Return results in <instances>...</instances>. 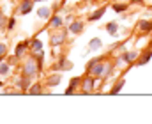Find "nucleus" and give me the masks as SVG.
<instances>
[{"instance_id": "obj_19", "label": "nucleus", "mask_w": 152, "mask_h": 124, "mask_svg": "<svg viewBox=\"0 0 152 124\" xmlns=\"http://www.w3.org/2000/svg\"><path fill=\"white\" fill-rule=\"evenodd\" d=\"M0 75H9V66L7 64H0Z\"/></svg>"}, {"instance_id": "obj_17", "label": "nucleus", "mask_w": 152, "mask_h": 124, "mask_svg": "<svg viewBox=\"0 0 152 124\" xmlns=\"http://www.w3.org/2000/svg\"><path fill=\"white\" fill-rule=\"evenodd\" d=\"M60 25H62V20H60V18H57V16H55V18H53V20H51V27H53V29H58V27H60Z\"/></svg>"}, {"instance_id": "obj_8", "label": "nucleus", "mask_w": 152, "mask_h": 124, "mask_svg": "<svg viewBox=\"0 0 152 124\" xmlns=\"http://www.w3.org/2000/svg\"><path fill=\"white\" fill-rule=\"evenodd\" d=\"M78 84H80V78H73V80H71V85H69V89L66 91V94H73V89H74Z\"/></svg>"}, {"instance_id": "obj_25", "label": "nucleus", "mask_w": 152, "mask_h": 124, "mask_svg": "<svg viewBox=\"0 0 152 124\" xmlns=\"http://www.w3.org/2000/svg\"><path fill=\"white\" fill-rule=\"evenodd\" d=\"M7 27H9V29H12V27H14V20H9V23H7Z\"/></svg>"}, {"instance_id": "obj_2", "label": "nucleus", "mask_w": 152, "mask_h": 124, "mask_svg": "<svg viewBox=\"0 0 152 124\" xmlns=\"http://www.w3.org/2000/svg\"><path fill=\"white\" fill-rule=\"evenodd\" d=\"M104 69H106V66H104V64H101L99 60H92L90 64H89V73H90V75H94V76H103Z\"/></svg>"}, {"instance_id": "obj_10", "label": "nucleus", "mask_w": 152, "mask_h": 124, "mask_svg": "<svg viewBox=\"0 0 152 124\" xmlns=\"http://www.w3.org/2000/svg\"><path fill=\"white\" fill-rule=\"evenodd\" d=\"M81 29H83V25H81L80 22H74V23L71 25V32H74V34H76V32H81Z\"/></svg>"}, {"instance_id": "obj_4", "label": "nucleus", "mask_w": 152, "mask_h": 124, "mask_svg": "<svg viewBox=\"0 0 152 124\" xmlns=\"http://www.w3.org/2000/svg\"><path fill=\"white\" fill-rule=\"evenodd\" d=\"M92 89H94V80L92 78H85V82H83V92L89 94V92H92Z\"/></svg>"}, {"instance_id": "obj_9", "label": "nucleus", "mask_w": 152, "mask_h": 124, "mask_svg": "<svg viewBox=\"0 0 152 124\" xmlns=\"http://www.w3.org/2000/svg\"><path fill=\"white\" fill-rule=\"evenodd\" d=\"M18 85L23 89V91H27V89H28V80H27V76L21 78V80H18Z\"/></svg>"}, {"instance_id": "obj_14", "label": "nucleus", "mask_w": 152, "mask_h": 124, "mask_svg": "<svg viewBox=\"0 0 152 124\" xmlns=\"http://www.w3.org/2000/svg\"><path fill=\"white\" fill-rule=\"evenodd\" d=\"M58 82H60V75H53V76H50V85H58Z\"/></svg>"}, {"instance_id": "obj_26", "label": "nucleus", "mask_w": 152, "mask_h": 124, "mask_svg": "<svg viewBox=\"0 0 152 124\" xmlns=\"http://www.w3.org/2000/svg\"><path fill=\"white\" fill-rule=\"evenodd\" d=\"M0 25H4V16L0 14Z\"/></svg>"}, {"instance_id": "obj_20", "label": "nucleus", "mask_w": 152, "mask_h": 124, "mask_svg": "<svg viewBox=\"0 0 152 124\" xmlns=\"http://www.w3.org/2000/svg\"><path fill=\"white\" fill-rule=\"evenodd\" d=\"M122 87H124V82H119V84H117V85H115V87L112 89V94H117V92H119V91H120Z\"/></svg>"}, {"instance_id": "obj_7", "label": "nucleus", "mask_w": 152, "mask_h": 124, "mask_svg": "<svg viewBox=\"0 0 152 124\" xmlns=\"http://www.w3.org/2000/svg\"><path fill=\"white\" fill-rule=\"evenodd\" d=\"M135 59H136V53H135V52H129V53H126V55H124L120 60H126V62H133Z\"/></svg>"}, {"instance_id": "obj_28", "label": "nucleus", "mask_w": 152, "mask_h": 124, "mask_svg": "<svg viewBox=\"0 0 152 124\" xmlns=\"http://www.w3.org/2000/svg\"><path fill=\"white\" fill-rule=\"evenodd\" d=\"M0 60H2V55H0Z\"/></svg>"}, {"instance_id": "obj_29", "label": "nucleus", "mask_w": 152, "mask_h": 124, "mask_svg": "<svg viewBox=\"0 0 152 124\" xmlns=\"http://www.w3.org/2000/svg\"><path fill=\"white\" fill-rule=\"evenodd\" d=\"M37 2H42V0H37Z\"/></svg>"}, {"instance_id": "obj_22", "label": "nucleus", "mask_w": 152, "mask_h": 124, "mask_svg": "<svg viewBox=\"0 0 152 124\" xmlns=\"http://www.w3.org/2000/svg\"><path fill=\"white\" fill-rule=\"evenodd\" d=\"M32 48H34L35 52H39V50L42 48V45H41V41H37V39H35V41H34V43H32Z\"/></svg>"}, {"instance_id": "obj_24", "label": "nucleus", "mask_w": 152, "mask_h": 124, "mask_svg": "<svg viewBox=\"0 0 152 124\" xmlns=\"http://www.w3.org/2000/svg\"><path fill=\"white\" fill-rule=\"evenodd\" d=\"M6 50H7V48H6L4 45H0V55H4V53H6Z\"/></svg>"}, {"instance_id": "obj_27", "label": "nucleus", "mask_w": 152, "mask_h": 124, "mask_svg": "<svg viewBox=\"0 0 152 124\" xmlns=\"http://www.w3.org/2000/svg\"><path fill=\"white\" fill-rule=\"evenodd\" d=\"M2 85H4V84H2V82H0V87H2Z\"/></svg>"}, {"instance_id": "obj_15", "label": "nucleus", "mask_w": 152, "mask_h": 124, "mask_svg": "<svg viewBox=\"0 0 152 124\" xmlns=\"http://www.w3.org/2000/svg\"><path fill=\"white\" fill-rule=\"evenodd\" d=\"M103 14H104V9H99V11H96L94 14H90V20H92V22H94V20H99Z\"/></svg>"}, {"instance_id": "obj_6", "label": "nucleus", "mask_w": 152, "mask_h": 124, "mask_svg": "<svg viewBox=\"0 0 152 124\" xmlns=\"http://www.w3.org/2000/svg\"><path fill=\"white\" fill-rule=\"evenodd\" d=\"M138 27H140L143 32H147V30H152V22H145V20H143V22H140V23H138Z\"/></svg>"}, {"instance_id": "obj_21", "label": "nucleus", "mask_w": 152, "mask_h": 124, "mask_svg": "<svg viewBox=\"0 0 152 124\" xmlns=\"http://www.w3.org/2000/svg\"><path fill=\"white\" fill-rule=\"evenodd\" d=\"M30 94H41V85H39V84H35V85L30 89Z\"/></svg>"}, {"instance_id": "obj_18", "label": "nucleus", "mask_w": 152, "mask_h": 124, "mask_svg": "<svg viewBox=\"0 0 152 124\" xmlns=\"http://www.w3.org/2000/svg\"><path fill=\"white\" fill-rule=\"evenodd\" d=\"M90 48H92V50L101 48V41H99V39H92V41H90Z\"/></svg>"}, {"instance_id": "obj_13", "label": "nucleus", "mask_w": 152, "mask_h": 124, "mask_svg": "<svg viewBox=\"0 0 152 124\" xmlns=\"http://www.w3.org/2000/svg\"><path fill=\"white\" fill-rule=\"evenodd\" d=\"M37 13H39V18H48V16H50V9H48V7H42V9H39Z\"/></svg>"}, {"instance_id": "obj_1", "label": "nucleus", "mask_w": 152, "mask_h": 124, "mask_svg": "<svg viewBox=\"0 0 152 124\" xmlns=\"http://www.w3.org/2000/svg\"><path fill=\"white\" fill-rule=\"evenodd\" d=\"M37 69H39V64L35 62V59H30V60H27V64L23 66V75H25L27 78H30V76L35 75Z\"/></svg>"}, {"instance_id": "obj_5", "label": "nucleus", "mask_w": 152, "mask_h": 124, "mask_svg": "<svg viewBox=\"0 0 152 124\" xmlns=\"http://www.w3.org/2000/svg\"><path fill=\"white\" fill-rule=\"evenodd\" d=\"M19 11H21V14H28V13L32 11V0H25V2L21 4Z\"/></svg>"}, {"instance_id": "obj_11", "label": "nucleus", "mask_w": 152, "mask_h": 124, "mask_svg": "<svg viewBox=\"0 0 152 124\" xmlns=\"http://www.w3.org/2000/svg\"><path fill=\"white\" fill-rule=\"evenodd\" d=\"M106 30L110 32L112 36H115V34H117V23H108V25H106Z\"/></svg>"}, {"instance_id": "obj_23", "label": "nucleus", "mask_w": 152, "mask_h": 124, "mask_svg": "<svg viewBox=\"0 0 152 124\" xmlns=\"http://www.w3.org/2000/svg\"><path fill=\"white\" fill-rule=\"evenodd\" d=\"M113 9H115L117 13H122V11H126V6H124V4H115Z\"/></svg>"}, {"instance_id": "obj_12", "label": "nucleus", "mask_w": 152, "mask_h": 124, "mask_svg": "<svg viewBox=\"0 0 152 124\" xmlns=\"http://www.w3.org/2000/svg\"><path fill=\"white\" fill-rule=\"evenodd\" d=\"M150 57H152V52H145V53L142 55V59H140V64H147Z\"/></svg>"}, {"instance_id": "obj_16", "label": "nucleus", "mask_w": 152, "mask_h": 124, "mask_svg": "<svg viewBox=\"0 0 152 124\" xmlns=\"http://www.w3.org/2000/svg\"><path fill=\"white\" fill-rule=\"evenodd\" d=\"M25 52V43H19L18 46H16V57H21V53Z\"/></svg>"}, {"instance_id": "obj_3", "label": "nucleus", "mask_w": 152, "mask_h": 124, "mask_svg": "<svg viewBox=\"0 0 152 124\" xmlns=\"http://www.w3.org/2000/svg\"><path fill=\"white\" fill-rule=\"evenodd\" d=\"M64 41H66V30H60L57 34H51V41H50V43L53 46H58V45L64 43Z\"/></svg>"}]
</instances>
